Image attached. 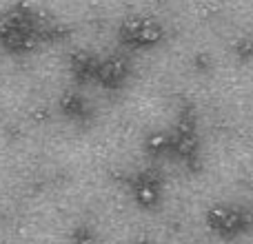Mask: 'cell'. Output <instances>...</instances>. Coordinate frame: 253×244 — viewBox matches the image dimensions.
<instances>
[{
  "mask_svg": "<svg viewBox=\"0 0 253 244\" xmlns=\"http://www.w3.org/2000/svg\"><path fill=\"white\" fill-rule=\"evenodd\" d=\"M167 38V29L151 16H129L118 27L120 44L129 49H151Z\"/></svg>",
  "mask_w": 253,
  "mask_h": 244,
  "instance_id": "cell-1",
  "label": "cell"
},
{
  "mask_svg": "<svg viewBox=\"0 0 253 244\" xmlns=\"http://www.w3.org/2000/svg\"><path fill=\"white\" fill-rule=\"evenodd\" d=\"M198 149H200V140H198V122L196 114H193L191 107H182L178 116V122L171 129V147L169 153L175 156L178 160L189 162L191 158L198 156Z\"/></svg>",
  "mask_w": 253,
  "mask_h": 244,
  "instance_id": "cell-2",
  "label": "cell"
},
{
  "mask_svg": "<svg viewBox=\"0 0 253 244\" xmlns=\"http://www.w3.org/2000/svg\"><path fill=\"white\" fill-rule=\"evenodd\" d=\"M207 227L222 240H231L249 227V218L233 204H213L207 211Z\"/></svg>",
  "mask_w": 253,
  "mask_h": 244,
  "instance_id": "cell-3",
  "label": "cell"
},
{
  "mask_svg": "<svg viewBox=\"0 0 253 244\" xmlns=\"http://www.w3.org/2000/svg\"><path fill=\"white\" fill-rule=\"evenodd\" d=\"M131 193L138 206L142 209H156L162 200V175L158 169H144L133 178Z\"/></svg>",
  "mask_w": 253,
  "mask_h": 244,
  "instance_id": "cell-4",
  "label": "cell"
},
{
  "mask_svg": "<svg viewBox=\"0 0 253 244\" xmlns=\"http://www.w3.org/2000/svg\"><path fill=\"white\" fill-rule=\"evenodd\" d=\"M129 74H131L129 58L120 56V53H114V56L98 62L93 82H98L102 89H107V91H116V89H120L126 82Z\"/></svg>",
  "mask_w": 253,
  "mask_h": 244,
  "instance_id": "cell-5",
  "label": "cell"
},
{
  "mask_svg": "<svg viewBox=\"0 0 253 244\" xmlns=\"http://www.w3.org/2000/svg\"><path fill=\"white\" fill-rule=\"evenodd\" d=\"M98 62L100 58H96L91 51H76L71 56L69 65H71V74L78 82H91L93 76H96V69H98Z\"/></svg>",
  "mask_w": 253,
  "mask_h": 244,
  "instance_id": "cell-6",
  "label": "cell"
},
{
  "mask_svg": "<svg viewBox=\"0 0 253 244\" xmlns=\"http://www.w3.org/2000/svg\"><path fill=\"white\" fill-rule=\"evenodd\" d=\"M144 153L151 158H162L169 153V147H171V131H165V129H158V131H151V133L144 135Z\"/></svg>",
  "mask_w": 253,
  "mask_h": 244,
  "instance_id": "cell-7",
  "label": "cell"
},
{
  "mask_svg": "<svg viewBox=\"0 0 253 244\" xmlns=\"http://www.w3.org/2000/svg\"><path fill=\"white\" fill-rule=\"evenodd\" d=\"M60 109H62V114L71 120H83L84 116H91V109H89L87 100H84L80 93H74V91L62 96Z\"/></svg>",
  "mask_w": 253,
  "mask_h": 244,
  "instance_id": "cell-8",
  "label": "cell"
},
{
  "mask_svg": "<svg viewBox=\"0 0 253 244\" xmlns=\"http://www.w3.org/2000/svg\"><path fill=\"white\" fill-rule=\"evenodd\" d=\"M71 242L74 244H98V238H96V233H93L91 227H87V224H78V227L74 229Z\"/></svg>",
  "mask_w": 253,
  "mask_h": 244,
  "instance_id": "cell-9",
  "label": "cell"
},
{
  "mask_svg": "<svg viewBox=\"0 0 253 244\" xmlns=\"http://www.w3.org/2000/svg\"><path fill=\"white\" fill-rule=\"evenodd\" d=\"M233 51H236L238 60L251 62V60H253V38H249V36L240 38V40L236 42V47H233Z\"/></svg>",
  "mask_w": 253,
  "mask_h": 244,
  "instance_id": "cell-10",
  "label": "cell"
},
{
  "mask_svg": "<svg viewBox=\"0 0 253 244\" xmlns=\"http://www.w3.org/2000/svg\"><path fill=\"white\" fill-rule=\"evenodd\" d=\"M196 65H198V69H209V56H198L196 58Z\"/></svg>",
  "mask_w": 253,
  "mask_h": 244,
  "instance_id": "cell-11",
  "label": "cell"
}]
</instances>
